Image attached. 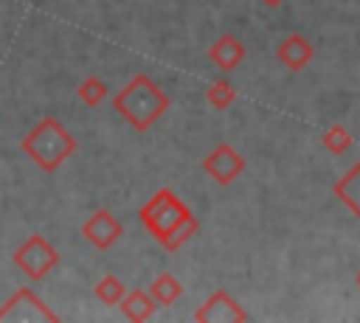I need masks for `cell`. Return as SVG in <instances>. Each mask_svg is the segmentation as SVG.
<instances>
[{
  "instance_id": "cell-1",
  "label": "cell",
  "mask_w": 360,
  "mask_h": 323,
  "mask_svg": "<svg viewBox=\"0 0 360 323\" xmlns=\"http://www.w3.org/2000/svg\"><path fill=\"white\" fill-rule=\"evenodd\" d=\"M138 219H141V225L149 230V236H152L163 250H177V247H183V244L200 230V219L194 216V211H191L172 188L155 191V194L138 208Z\"/></svg>"
},
{
  "instance_id": "cell-2",
  "label": "cell",
  "mask_w": 360,
  "mask_h": 323,
  "mask_svg": "<svg viewBox=\"0 0 360 323\" xmlns=\"http://www.w3.org/2000/svg\"><path fill=\"white\" fill-rule=\"evenodd\" d=\"M115 112L135 129V132H149L152 124L172 107V98L166 90H160L152 76L135 73L115 95H112Z\"/></svg>"
},
{
  "instance_id": "cell-3",
  "label": "cell",
  "mask_w": 360,
  "mask_h": 323,
  "mask_svg": "<svg viewBox=\"0 0 360 323\" xmlns=\"http://www.w3.org/2000/svg\"><path fill=\"white\" fill-rule=\"evenodd\" d=\"M76 138L56 121V118H42L39 124L31 126V132L20 140V149L48 174H53L73 152H76Z\"/></svg>"
},
{
  "instance_id": "cell-4",
  "label": "cell",
  "mask_w": 360,
  "mask_h": 323,
  "mask_svg": "<svg viewBox=\"0 0 360 323\" xmlns=\"http://www.w3.org/2000/svg\"><path fill=\"white\" fill-rule=\"evenodd\" d=\"M11 261L17 270H22V275H28L31 281H42L56 264H59V250L42 236V233H31L14 253Z\"/></svg>"
},
{
  "instance_id": "cell-5",
  "label": "cell",
  "mask_w": 360,
  "mask_h": 323,
  "mask_svg": "<svg viewBox=\"0 0 360 323\" xmlns=\"http://www.w3.org/2000/svg\"><path fill=\"white\" fill-rule=\"evenodd\" d=\"M0 320H11V323H56L59 315L42 303V298L31 289V286H20L3 306H0Z\"/></svg>"
},
{
  "instance_id": "cell-6",
  "label": "cell",
  "mask_w": 360,
  "mask_h": 323,
  "mask_svg": "<svg viewBox=\"0 0 360 323\" xmlns=\"http://www.w3.org/2000/svg\"><path fill=\"white\" fill-rule=\"evenodd\" d=\"M205 174L217 185H231L242 171H245V157L231 146V143H217L205 157H202Z\"/></svg>"
},
{
  "instance_id": "cell-7",
  "label": "cell",
  "mask_w": 360,
  "mask_h": 323,
  "mask_svg": "<svg viewBox=\"0 0 360 323\" xmlns=\"http://www.w3.org/2000/svg\"><path fill=\"white\" fill-rule=\"evenodd\" d=\"M194 320L197 323H245V320H250V315H248V309H242L239 306V301L231 295V292H225V289H217V292H211L208 298H205V303L194 312Z\"/></svg>"
},
{
  "instance_id": "cell-8",
  "label": "cell",
  "mask_w": 360,
  "mask_h": 323,
  "mask_svg": "<svg viewBox=\"0 0 360 323\" xmlns=\"http://www.w3.org/2000/svg\"><path fill=\"white\" fill-rule=\"evenodd\" d=\"M82 236L93 244V247H98V250H110L121 236H124V225H121V219L118 216H112L110 211H96V213H90L84 222H82Z\"/></svg>"
},
{
  "instance_id": "cell-9",
  "label": "cell",
  "mask_w": 360,
  "mask_h": 323,
  "mask_svg": "<svg viewBox=\"0 0 360 323\" xmlns=\"http://www.w3.org/2000/svg\"><path fill=\"white\" fill-rule=\"evenodd\" d=\"M276 56H278V62H281L287 70L298 73V70H304V67L312 62L315 48H312V42H309L307 37H301V34H287V37L278 42V48H276Z\"/></svg>"
},
{
  "instance_id": "cell-10",
  "label": "cell",
  "mask_w": 360,
  "mask_h": 323,
  "mask_svg": "<svg viewBox=\"0 0 360 323\" xmlns=\"http://www.w3.org/2000/svg\"><path fill=\"white\" fill-rule=\"evenodd\" d=\"M208 59L222 70V73H231L242 65L245 59V45L233 37V34H222L214 39V45L208 48Z\"/></svg>"
},
{
  "instance_id": "cell-11",
  "label": "cell",
  "mask_w": 360,
  "mask_h": 323,
  "mask_svg": "<svg viewBox=\"0 0 360 323\" xmlns=\"http://www.w3.org/2000/svg\"><path fill=\"white\" fill-rule=\"evenodd\" d=\"M118 309H121V315H124L127 320L143 323V320H149V317L155 315L158 303H155V298L149 295V289H127L124 298L118 301Z\"/></svg>"
},
{
  "instance_id": "cell-12",
  "label": "cell",
  "mask_w": 360,
  "mask_h": 323,
  "mask_svg": "<svg viewBox=\"0 0 360 323\" xmlns=\"http://www.w3.org/2000/svg\"><path fill=\"white\" fill-rule=\"evenodd\" d=\"M332 191H335V197L360 219V160L332 185Z\"/></svg>"
},
{
  "instance_id": "cell-13",
  "label": "cell",
  "mask_w": 360,
  "mask_h": 323,
  "mask_svg": "<svg viewBox=\"0 0 360 323\" xmlns=\"http://www.w3.org/2000/svg\"><path fill=\"white\" fill-rule=\"evenodd\" d=\"M149 295L155 298L158 306H172L174 301H180V295H183V284H180L177 275H172V272H160V275H155V278L149 281Z\"/></svg>"
},
{
  "instance_id": "cell-14",
  "label": "cell",
  "mask_w": 360,
  "mask_h": 323,
  "mask_svg": "<svg viewBox=\"0 0 360 323\" xmlns=\"http://www.w3.org/2000/svg\"><path fill=\"white\" fill-rule=\"evenodd\" d=\"M205 101H208L214 110H228V107L236 101V87H233L228 79H217V81L208 84Z\"/></svg>"
},
{
  "instance_id": "cell-15",
  "label": "cell",
  "mask_w": 360,
  "mask_h": 323,
  "mask_svg": "<svg viewBox=\"0 0 360 323\" xmlns=\"http://www.w3.org/2000/svg\"><path fill=\"white\" fill-rule=\"evenodd\" d=\"M124 292H127V286H124V281L115 278V275H104V278L96 281V286H93V295H96L104 306H118V301L124 298Z\"/></svg>"
},
{
  "instance_id": "cell-16",
  "label": "cell",
  "mask_w": 360,
  "mask_h": 323,
  "mask_svg": "<svg viewBox=\"0 0 360 323\" xmlns=\"http://www.w3.org/2000/svg\"><path fill=\"white\" fill-rule=\"evenodd\" d=\"M76 95H79L82 104L98 107V104L107 98V84H104L98 76H87V79H82V84L76 87Z\"/></svg>"
},
{
  "instance_id": "cell-17",
  "label": "cell",
  "mask_w": 360,
  "mask_h": 323,
  "mask_svg": "<svg viewBox=\"0 0 360 323\" xmlns=\"http://www.w3.org/2000/svg\"><path fill=\"white\" fill-rule=\"evenodd\" d=\"M321 143L326 146L329 154H343V152L352 146V135H349V129H346L343 124H332V126L323 132Z\"/></svg>"
},
{
  "instance_id": "cell-18",
  "label": "cell",
  "mask_w": 360,
  "mask_h": 323,
  "mask_svg": "<svg viewBox=\"0 0 360 323\" xmlns=\"http://www.w3.org/2000/svg\"><path fill=\"white\" fill-rule=\"evenodd\" d=\"M262 3H264V6H267V8H278V6H281V3H284V0H262Z\"/></svg>"
},
{
  "instance_id": "cell-19",
  "label": "cell",
  "mask_w": 360,
  "mask_h": 323,
  "mask_svg": "<svg viewBox=\"0 0 360 323\" xmlns=\"http://www.w3.org/2000/svg\"><path fill=\"white\" fill-rule=\"evenodd\" d=\"M354 281H357V286H360V272H357V275H354Z\"/></svg>"
}]
</instances>
